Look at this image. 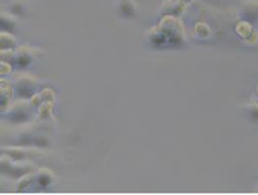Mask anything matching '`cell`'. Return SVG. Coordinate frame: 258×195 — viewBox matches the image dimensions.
Masks as SVG:
<instances>
[{"label": "cell", "instance_id": "obj_1", "mask_svg": "<svg viewBox=\"0 0 258 195\" xmlns=\"http://www.w3.org/2000/svg\"><path fill=\"white\" fill-rule=\"evenodd\" d=\"M146 39H148L151 48L156 49H168L182 46L183 41H185V31H183L182 21L173 16H161L158 26H155L148 32Z\"/></svg>", "mask_w": 258, "mask_h": 195}, {"label": "cell", "instance_id": "obj_2", "mask_svg": "<svg viewBox=\"0 0 258 195\" xmlns=\"http://www.w3.org/2000/svg\"><path fill=\"white\" fill-rule=\"evenodd\" d=\"M36 82L34 78H31V77H22L17 80L16 83V92H17V95L21 97V99H29V97L34 94V90H36Z\"/></svg>", "mask_w": 258, "mask_h": 195}, {"label": "cell", "instance_id": "obj_3", "mask_svg": "<svg viewBox=\"0 0 258 195\" xmlns=\"http://www.w3.org/2000/svg\"><path fill=\"white\" fill-rule=\"evenodd\" d=\"M187 9V4L182 2V0H163V4H161V16H173V17H178L182 16V12Z\"/></svg>", "mask_w": 258, "mask_h": 195}, {"label": "cell", "instance_id": "obj_4", "mask_svg": "<svg viewBox=\"0 0 258 195\" xmlns=\"http://www.w3.org/2000/svg\"><path fill=\"white\" fill-rule=\"evenodd\" d=\"M53 182H54V175L48 170H41L39 173L36 175V188L46 190Z\"/></svg>", "mask_w": 258, "mask_h": 195}, {"label": "cell", "instance_id": "obj_5", "mask_svg": "<svg viewBox=\"0 0 258 195\" xmlns=\"http://www.w3.org/2000/svg\"><path fill=\"white\" fill-rule=\"evenodd\" d=\"M243 16L246 21H255L258 19V2L256 0H246L243 4Z\"/></svg>", "mask_w": 258, "mask_h": 195}, {"label": "cell", "instance_id": "obj_6", "mask_svg": "<svg viewBox=\"0 0 258 195\" xmlns=\"http://www.w3.org/2000/svg\"><path fill=\"white\" fill-rule=\"evenodd\" d=\"M31 59H32V56L29 54V51H27V49H21L19 53H17V56H16V61H12V67L26 68L27 64L31 63Z\"/></svg>", "mask_w": 258, "mask_h": 195}, {"label": "cell", "instance_id": "obj_7", "mask_svg": "<svg viewBox=\"0 0 258 195\" xmlns=\"http://www.w3.org/2000/svg\"><path fill=\"white\" fill-rule=\"evenodd\" d=\"M119 9H121V14L124 17H135L136 12H138V7L133 0H121V6H119Z\"/></svg>", "mask_w": 258, "mask_h": 195}, {"label": "cell", "instance_id": "obj_8", "mask_svg": "<svg viewBox=\"0 0 258 195\" xmlns=\"http://www.w3.org/2000/svg\"><path fill=\"white\" fill-rule=\"evenodd\" d=\"M194 36L197 39H204V38H209L211 36V27L206 24V22H199L194 27Z\"/></svg>", "mask_w": 258, "mask_h": 195}, {"label": "cell", "instance_id": "obj_9", "mask_svg": "<svg viewBox=\"0 0 258 195\" xmlns=\"http://www.w3.org/2000/svg\"><path fill=\"white\" fill-rule=\"evenodd\" d=\"M17 110H14V112L11 114V119L16 120V122H19V120H26L27 119V114L24 112V110H27V107L24 104H17L16 105Z\"/></svg>", "mask_w": 258, "mask_h": 195}, {"label": "cell", "instance_id": "obj_10", "mask_svg": "<svg viewBox=\"0 0 258 195\" xmlns=\"http://www.w3.org/2000/svg\"><path fill=\"white\" fill-rule=\"evenodd\" d=\"M246 112L251 122H258V102L256 100H250V104H248V107H246Z\"/></svg>", "mask_w": 258, "mask_h": 195}, {"label": "cell", "instance_id": "obj_11", "mask_svg": "<svg viewBox=\"0 0 258 195\" xmlns=\"http://www.w3.org/2000/svg\"><path fill=\"white\" fill-rule=\"evenodd\" d=\"M236 31L239 36H243V38H248L250 34H255V31L251 29V26L248 24V22H239L236 26Z\"/></svg>", "mask_w": 258, "mask_h": 195}, {"label": "cell", "instance_id": "obj_12", "mask_svg": "<svg viewBox=\"0 0 258 195\" xmlns=\"http://www.w3.org/2000/svg\"><path fill=\"white\" fill-rule=\"evenodd\" d=\"M14 46H16V39L11 38V36H9L6 31H4L2 32V49L7 51L9 48H14Z\"/></svg>", "mask_w": 258, "mask_h": 195}, {"label": "cell", "instance_id": "obj_13", "mask_svg": "<svg viewBox=\"0 0 258 195\" xmlns=\"http://www.w3.org/2000/svg\"><path fill=\"white\" fill-rule=\"evenodd\" d=\"M182 2H185V4H188V2H190V0H182Z\"/></svg>", "mask_w": 258, "mask_h": 195}, {"label": "cell", "instance_id": "obj_14", "mask_svg": "<svg viewBox=\"0 0 258 195\" xmlns=\"http://www.w3.org/2000/svg\"><path fill=\"white\" fill-rule=\"evenodd\" d=\"M256 95H258V82H256Z\"/></svg>", "mask_w": 258, "mask_h": 195}, {"label": "cell", "instance_id": "obj_15", "mask_svg": "<svg viewBox=\"0 0 258 195\" xmlns=\"http://www.w3.org/2000/svg\"><path fill=\"white\" fill-rule=\"evenodd\" d=\"M256 192H258V187H256Z\"/></svg>", "mask_w": 258, "mask_h": 195}]
</instances>
